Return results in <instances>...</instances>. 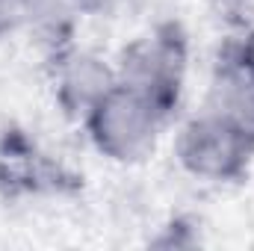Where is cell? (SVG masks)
Masks as SVG:
<instances>
[{"label": "cell", "mask_w": 254, "mask_h": 251, "mask_svg": "<svg viewBox=\"0 0 254 251\" xmlns=\"http://www.w3.org/2000/svg\"><path fill=\"white\" fill-rule=\"evenodd\" d=\"M210 3L231 24H246V18L254 12V0H210Z\"/></svg>", "instance_id": "cell-8"}, {"label": "cell", "mask_w": 254, "mask_h": 251, "mask_svg": "<svg viewBox=\"0 0 254 251\" xmlns=\"http://www.w3.org/2000/svg\"><path fill=\"white\" fill-rule=\"evenodd\" d=\"M36 0H0V33H9L30 21Z\"/></svg>", "instance_id": "cell-7"}, {"label": "cell", "mask_w": 254, "mask_h": 251, "mask_svg": "<svg viewBox=\"0 0 254 251\" xmlns=\"http://www.w3.org/2000/svg\"><path fill=\"white\" fill-rule=\"evenodd\" d=\"M175 157L181 169L198 181H243L254 160V130L207 107L204 113L181 125L175 136Z\"/></svg>", "instance_id": "cell-2"}, {"label": "cell", "mask_w": 254, "mask_h": 251, "mask_svg": "<svg viewBox=\"0 0 254 251\" xmlns=\"http://www.w3.org/2000/svg\"><path fill=\"white\" fill-rule=\"evenodd\" d=\"M54 166L21 133H6L0 145V187L6 192H39L54 187Z\"/></svg>", "instance_id": "cell-6"}, {"label": "cell", "mask_w": 254, "mask_h": 251, "mask_svg": "<svg viewBox=\"0 0 254 251\" xmlns=\"http://www.w3.org/2000/svg\"><path fill=\"white\" fill-rule=\"evenodd\" d=\"M207 107L254 130V71L240 60L234 45H228L216 63Z\"/></svg>", "instance_id": "cell-5"}, {"label": "cell", "mask_w": 254, "mask_h": 251, "mask_svg": "<svg viewBox=\"0 0 254 251\" xmlns=\"http://www.w3.org/2000/svg\"><path fill=\"white\" fill-rule=\"evenodd\" d=\"M187 36L178 24H160L151 33L133 39L122 51L116 74L119 80L151 98L169 119L181 104L187 83Z\"/></svg>", "instance_id": "cell-3"}, {"label": "cell", "mask_w": 254, "mask_h": 251, "mask_svg": "<svg viewBox=\"0 0 254 251\" xmlns=\"http://www.w3.org/2000/svg\"><path fill=\"white\" fill-rule=\"evenodd\" d=\"M234 51H237V54H240V60L254 71V27L243 36V39H240V42H234Z\"/></svg>", "instance_id": "cell-10"}, {"label": "cell", "mask_w": 254, "mask_h": 251, "mask_svg": "<svg viewBox=\"0 0 254 251\" xmlns=\"http://www.w3.org/2000/svg\"><path fill=\"white\" fill-rule=\"evenodd\" d=\"M116 83V68H110L101 57L89 51H77L68 45L54 57V95L63 113L71 119L83 122Z\"/></svg>", "instance_id": "cell-4"}, {"label": "cell", "mask_w": 254, "mask_h": 251, "mask_svg": "<svg viewBox=\"0 0 254 251\" xmlns=\"http://www.w3.org/2000/svg\"><path fill=\"white\" fill-rule=\"evenodd\" d=\"M169 116L142 92L116 83L83 119L92 145L113 163H142L157 148Z\"/></svg>", "instance_id": "cell-1"}, {"label": "cell", "mask_w": 254, "mask_h": 251, "mask_svg": "<svg viewBox=\"0 0 254 251\" xmlns=\"http://www.w3.org/2000/svg\"><path fill=\"white\" fill-rule=\"evenodd\" d=\"M68 3L77 12H86V15H113L122 6H127L130 0H68Z\"/></svg>", "instance_id": "cell-9"}]
</instances>
